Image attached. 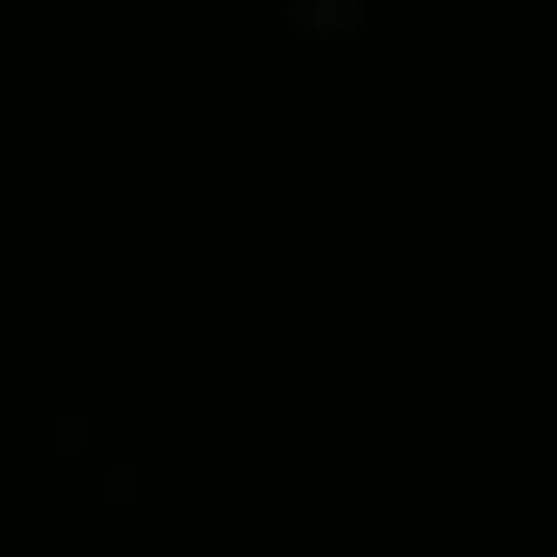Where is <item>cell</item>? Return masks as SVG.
I'll return each mask as SVG.
<instances>
[{"label": "cell", "mask_w": 557, "mask_h": 557, "mask_svg": "<svg viewBox=\"0 0 557 557\" xmlns=\"http://www.w3.org/2000/svg\"><path fill=\"white\" fill-rule=\"evenodd\" d=\"M288 20H298L308 39H318V29H327V39H346V29H366V0H298Z\"/></svg>", "instance_id": "6da1fadb"}]
</instances>
